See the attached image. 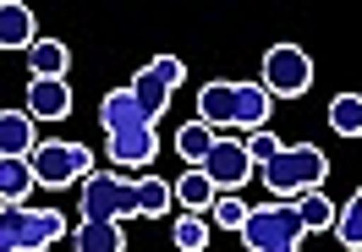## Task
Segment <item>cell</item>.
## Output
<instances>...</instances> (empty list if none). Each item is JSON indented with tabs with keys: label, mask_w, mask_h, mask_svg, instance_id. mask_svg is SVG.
I'll return each instance as SVG.
<instances>
[{
	"label": "cell",
	"mask_w": 362,
	"mask_h": 252,
	"mask_svg": "<svg viewBox=\"0 0 362 252\" xmlns=\"http://www.w3.org/2000/svg\"><path fill=\"white\" fill-rule=\"evenodd\" d=\"M137 214V186L115 170H88L83 176V220H132Z\"/></svg>",
	"instance_id": "obj_5"
},
{
	"label": "cell",
	"mask_w": 362,
	"mask_h": 252,
	"mask_svg": "<svg viewBox=\"0 0 362 252\" xmlns=\"http://www.w3.org/2000/svg\"><path fill=\"white\" fill-rule=\"evenodd\" d=\"M204 220H214L220 230H242V220H247V203H242L236 192H220V198L209 203V214H204Z\"/></svg>",
	"instance_id": "obj_26"
},
{
	"label": "cell",
	"mask_w": 362,
	"mask_h": 252,
	"mask_svg": "<svg viewBox=\"0 0 362 252\" xmlns=\"http://www.w3.org/2000/svg\"><path fill=\"white\" fill-rule=\"evenodd\" d=\"M187 77V66H181L176 55H159V61H148V66L137 71L132 83H127V93H132L137 115L154 126L159 115H165V104H170V93H176V83Z\"/></svg>",
	"instance_id": "obj_6"
},
{
	"label": "cell",
	"mask_w": 362,
	"mask_h": 252,
	"mask_svg": "<svg viewBox=\"0 0 362 252\" xmlns=\"http://www.w3.org/2000/svg\"><path fill=\"white\" fill-rule=\"evenodd\" d=\"M258 176L269 186L280 203H291L302 192H318L324 176H329V154L318 148V143H296V148H280L269 164H258Z\"/></svg>",
	"instance_id": "obj_1"
},
{
	"label": "cell",
	"mask_w": 362,
	"mask_h": 252,
	"mask_svg": "<svg viewBox=\"0 0 362 252\" xmlns=\"http://www.w3.org/2000/svg\"><path fill=\"white\" fill-rule=\"evenodd\" d=\"M230 115H236V83H204L192 121H204L209 132H214V126H230Z\"/></svg>",
	"instance_id": "obj_13"
},
{
	"label": "cell",
	"mask_w": 362,
	"mask_h": 252,
	"mask_svg": "<svg viewBox=\"0 0 362 252\" xmlns=\"http://www.w3.org/2000/svg\"><path fill=\"white\" fill-rule=\"evenodd\" d=\"M28 115L33 121H66L71 115V83H39V77H28Z\"/></svg>",
	"instance_id": "obj_10"
},
{
	"label": "cell",
	"mask_w": 362,
	"mask_h": 252,
	"mask_svg": "<svg viewBox=\"0 0 362 252\" xmlns=\"http://www.w3.org/2000/svg\"><path fill=\"white\" fill-rule=\"evenodd\" d=\"M242 241H247V252H302V236L308 230L296 225V208L291 203H258L247 208V220H242V230H236Z\"/></svg>",
	"instance_id": "obj_3"
},
{
	"label": "cell",
	"mask_w": 362,
	"mask_h": 252,
	"mask_svg": "<svg viewBox=\"0 0 362 252\" xmlns=\"http://www.w3.org/2000/svg\"><path fill=\"white\" fill-rule=\"evenodd\" d=\"M28 170H33V186H71V181H83L93 170V154L83 148V143H33V154H28Z\"/></svg>",
	"instance_id": "obj_4"
},
{
	"label": "cell",
	"mask_w": 362,
	"mask_h": 252,
	"mask_svg": "<svg viewBox=\"0 0 362 252\" xmlns=\"http://www.w3.org/2000/svg\"><path fill=\"white\" fill-rule=\"evenodd\" d=\"M269 110H274V99L258 88V83H236V115H230V126L264 132V126H269Z\"/></svg>",
	"instance_id": "obj_16"
},
{
	"label": "cell",
	"mask_w": 362,
	"mask_h": 252,
	"mask_svg": "<svg viewBox=\"0 0 362 252\" xmlns=\"http://www.w3.org/2000/svg\"><path fill=\"white\" fill-rule=\"evenodd\" d=\"M137 186V214L143 220H165V208L176 203L170 198V181H159V176H143V181H132Z\"/></svg>",
	"instance_id": "obj_21"
},
{
	"label": "cell",
	"mask_w": 362,
	"mask_h": 252,
	"mask_svg": "<svg viewBox=\"0 0 362 252\" xmlns=\"http://www.w3.org/2000/svg\"><path fill=\"white\" fill-rule=\"evenodd\" d=\"M33 154V115L0 110V160H28Z\"/></svg>",
	"instance_id": "obj_14"
},
{
	"label": "cell",
	"mask_w": 362,
	"mask_h": 252,
	"mask_svg": "<svg viewBox=\"0 0 362 252\" xmlns=\"http://www.w3.org/2000/svg\"><path fill=\"white\" fill-rule=\"evenodd\" d=\"M39 23H33V6L23 0H0V49H33Z\"/></svg>",
	"instance_id": "obj_11"
},
{
	"label": "cell",
	"mask_w": 362,
	"mask_h": 252,
	"mask_svg": "<svg viewBox=\"0 0 362 252\" xmlns=\"http://www.w3.org/2000/svg\"><path fill=\"white\" fill-rule=\"evenodd\" d=\"M66 236L77 241V252H127V230L115 225V220H83Z\"/></svg>",
	"instance_id": "obj_15"
},
{
	"label": "cell",
	"mask_w": 362,
	"mask_h": 252,
	"mask_svg": "<svg viewBox=\"0 0 362 252\" xmlns=\"http://www.w3.org/2000/svg\"><path fill=\"white\" fill-rule=\"evenodd\" d=\"M61 208H33V203H0V252H49L66 236Z\"/></svg>",
	"instance_id": "obj_2"
},
{
	"label": "cell",
	"mask_w": 362,
	"mask_h": 252,
	"mask_svg": "<svg viewBox=\"0 0 362 252\" xmlns=\"http://www.w3.org/2000/svg\"><path fill=\"white\" fill-rule=\"evenodd\" d=\"M170 236H176L181 252H204L209 247V220L204 214H181L176 225H170Z\"/></svg>",
	"instance_id": "obj_25"
},
{
	"label": "cell",
	"mask_w": 362,
	"mask_h": 252,
	"mask_svg": "<svg viewBox=\"0 0 362 252\" xmlns=\"http://www.w3.org/2000/svg\"><path fill=\"white\" fill-rule=\"evenodd\" d=\"M170 198H176V203L187 208V214H209V203H214L220 192L209 186V176H204V170H187V176H181V181L170 186Z\"/></svg>",
	"instance_id": "obj_18"
},
{
	"label": "cell",
	"mask_w": 362,
	"mask_h": 252,
	"mask_svg": "<svg viewBox=\"0 0 362 252\" xmlns=\"http://www.w3.org/2000/svg\"><path fill=\"white\" fill-rule=\"evenodd\" d=\"M214 138H220V132H209L204 121H187V126H176V154L198 170V164H204V154L214 148Z\"/></svg>",
	"instance_id": "obj_19"
},
{
	"label": "cell",
	"mask_w": 362,
	"mask_h": 252,
	"mask_svg": "<svg viewBox=\"0 0 362 252\" xmlns=\"http://www.w3.org/2000/svg\"><path fill=\"white\" fill-rule=\"evenodd\" d=\"M291 208H296V225L302 230H329V220H335V203L324 192H302V198H291Z\"/></svg>",
	"instance_id": "obj_22"
},
{
	"label": "cell",
	"mask_w": 362,
	"mask_h": 252,
	"mask_svg": "<svg viewBox=\"0 0 362 252\" xmlns=\"http://www.w3.org/2000/svg\"><path fill=\"white\" fill-rule=\"evenodd\" d=\"M28 192H33L28 160H0V203H28Z\"/></svg>",
	"instance_id": "obj_20"
},
{
	"label": "cell",
	"mask_w": 362,
	"mask_h": 252,
	"mask_svg": "<svg viewBox=\"0 0 362 252\" xmlns=\"http://www.w3.org/2000/svg\"><path fill=\"white\" fill-rule=\"evenodd\" d=\"M105 148L121 170H148L159 154V132L154 126H121V132H105Z\"/></svg>",
	"instance_id": "obj_9"
},
{
	"label": "cell",
	"mask_w": 362,
	"mask_h": 252,
	"mask_svg": "<svg viewBox=\"0 0 362 252\" xmlns=\"http://www.w3.org/2000/svg\"><path fill=\"white\" fill-rule=\"evenodd\" d=\"M99 126H105V132H121V126H148V121L137 115V104H132L127 88H110L105 104H99Z\"/></svg>",
	"instance_id": "obj_17"
},
{
	"label": "cell",
	"mask_w": 362,
	"mask_h": 252,
	"mask_svg": "<svg viewBox=\"0 0 362 252\" xmlns=\"http://www.w3.org/2000/svg\"><path fill=\"white\" fill-rule=\"evenodd\" d=\"M242 154H247V164L258 170V164H269L274 154H280V138H274L269 126H264V132H247V143H242Z\"/></svg>",
	"instance_id": "obj_27"
},
{
	"label": "cell",
	"mask_w": 362,
	"mask_h": 252,
	"mask_svg": "<svg viewBox=\"0 0 362 252\" xmlns=\"http://www.w3.org/2000/svg\"><path fill=\"white\" fill-rule=\"evenodd\" d=\"M198 170L209 176V186H214V192H236V186L252 176L242 143H230V138H214V148L204 154V164H198Z\"/></svg>",
	"instance_id": "obj_8"
},
{
	"label": "cell",
	"mask_w": 362,
	"mask_h": 252,
	"mask_svg": "<svg viewBox=\"0 0 362 252\" xmlns=\"http://www.w3.org/2000/svg\"><path fill=\"white\" fill-rule=\"evenodd\" d=\"M329 230H335V236H340V241H346L351 252L362 247V192H351V198H346V208H335Z\"/></svg>",
	"instance_id": "obj_23"
},
{
	"label": "cell",
	"mask_w": 362,
	"mask_h": 252,
	"mask_svg": "<svg viewBox=\"0 0 362 252\" xmlns=\"http://www.w3.org/2000/svg\"><path fill=\"white\" fill-rule=\"evenodd\" d=\"M329 126H335L340 138H357L362 132V99L357 93H340L335 104H329Z\"/></svg>",
	"instance_id": "obj_24"
},
{
	"label": "cell",
	"mask_w": 362,
	"mask_h": 252,
	"mask_svg": "<svg viewBox=\"0 0 362 252\" xmlns=\"http://www.w3.org/2000/svg\"><path fill=\"white\" fill-rule=\"evenodd\" d=\"M258 88L269 93V99H302V93L313 88V61L296 44H274L264 55V83Z\"/></svg>",
	"instance_id": "obj_7"
},
{
	"label": "cell",
	"mask_w": 362,
	"mask_h": 252,
	"mask_svg": "<svg viewBox=\"0 0 362 252\" xmlns=\"http://www.w3.org/2000/svg\"><path fill=\"white\" fill-rule=\"evenodd\" d=\"M71 71V55L61 39H33V49H28V77H39V83H66Z\"/></svg>",
	"instance_id": "obj_12"
}]
</instances>
